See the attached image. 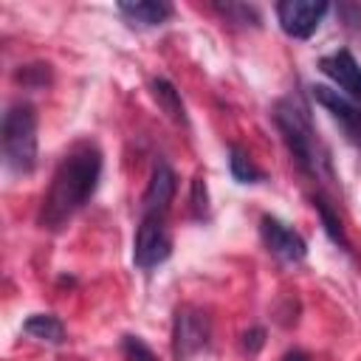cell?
Listing matches in <instances>:
<instances>
[{
  "label": "cell",
  "mask_w": 361,
  "mask_h": 361,
  "mask_svg": "<svg viewBox=\"0 0 361 361\" xmlns=\"http://www.w3.org/2000/svg\"><path fill=\"white\" fill-rule=\"evenodd\" d=\"M192 209H195V217H203L206 214V209H209V200H206V183H203V178H195V183H192Z\"/></svg>",
  "instance_id": "d6986e66"
},
{
  "label": "cell",
  "mask_w": 361,
  "mask_h": 361,
  "mask_svg": "<svg viewBox=\"0 0 361 361\" xmlns=\"http://www.w3.org/2000/svg\"><path fill=\"white\" fill-rule=\"evenodd\" d=\"M259 237H262L265 248L282 262H302L307 257L305 237L296 228H290L288 223H282L279 217H274V214H262L259 217Z\"/></svg>",
  "instance_id": "ba28073f"
},
{
  "label": "cell",
  "mask_w": 361,
  "mask_h": 361,
  "mask_svg": "<svg viewBox=\"0 0 361 361\" xmlns=\"http://www.w3.org/2000/svg\"><path fill=\"white\" fill-rule=\"evenodd\" d=\"M14 82L31 90H39L45 85H51V65L48 62H31V65H20L14 71Z\"/></svg>",
  "instance_id": "2e32d148"
},
{
  "label": "cell",
  "mask_w": 361,
  "mask_h": 361,
  "mask_svg": "<svg viewBox=\"0 0 361 361\" xmlns=\"http://www.w3.org/2000/svg\"><path fill=\"white\" fill-rule=\"evenodd\" d=\"M310 96H313L316 104H322L330 113V118L338 124V130L347 138V144L361 149V107L353 99H347L341 90L330 87V85H313Z\"/></svg>",
  "instance_id": "8992f818"
},
{
  "label": "cell",
  "mask_w": 361,
  "mask_h": 361,
  "mask_svg": "<svg viewBox=\"0 0 361 361\" xmlns=\"http://www.w3.org/2000/svg\"><path fill=\"white\" fill-rule=\"evenodd\" d=\"M0 149L3 164L17 172L28 175L37 166V110L28 102H14L6 107L0 121Z\"/></svg>",
  "instance_id": "3957f363"
},
{
  "label": "cell",
  "mask_w": 361,
  "mask_h": 361,
  "mask_svg": "<svg viewBox=\"0 0 361 361\" xmlns=\"http://www.w3.org/2000/svg\"><path fill=\"white\" fill-rule=\"evenodd\" d=\"M121 355H124V361H158L155 353L149 350V344L138 336H124L121 338Z\"/></svg>",
  "instance_id": "ac0fdd59"
},
{
  "label": "cell",
  "mask_w": 361,
  "mask_h": 361,
  "mask_svg": "<svg viewBox=\"0 0 361 361\" xmlns=\"http://www.w3.org/2000/svg\"><path fill=\"white\" fill-rule=\"evenodd\" d=\"M212 341V322L195 305H180L172 319V353L178 361H186L203 353Z\"/></svg>",
  "instance_id": "5b68a950"
},
{
  "label": "cell",
  "mask_w": 361,
  "mask_h": 361,
  "mask_svg": "<svg viewBox=\"0 0 361 361\" xmlns=\"http://www.w3.org/2000/svg\"><path fill=\"white\" fill-rule=\"evenodd\" d=\"M271 118L290 152V158L296 161V166L310 178V180H333V161H330V149L322 141V135L316 133V124L310 118V107L299 93H288L282 99L274 102L271 107Z\"/></svg>",
  "instance_id": "7a4b0ae2"
},
{
  "label": "cell",
  "mask_w": 361,
  "mask_h": 361,
  "mask_svg": "<svg viewBox=\"0 0 361 361\" xmlns=\"http://www.w3.org/2000/svg\"><path fill=\"white\" fill-rule=\"evenodd\" d=\"M228 172L237 183H259L265 178V172L254 164V158L248 155V149H243L240 144L228 147Z\"/></svg>",
  "instance_id": "5bb4252c"
},
{
  "label": "cell",
  "mask_w": 361,
  "mask_h": 361,
  "mask_svg": "<svg viewBox=\"0 0 361 361\" xmlns=\"http://www.w3.org/2000/svg\"><path fill=\"white\" fill-rule=\"evenodd\" d=\"M327 11H330V6L322 0H282V3H276L279 28L293 39H310Z\"/></svg>",
  "instance_id": "52a82bcc"
},
{
  "label": "cell",
  "mask_w": 361,
  "mask_h": 361,
  "mask_svg": "<svg viewBox=\"0 0 361 361\" xmlns=\"http://www.w3.org/2000/svg\"><path fill=\"white\" fill-rule=\"evenodd\" d=\"M116 8L127 23L138 28H155L172 17V6L164 0H121Z\"/></svg>",
  "instance_id": "8fae6325"
},
{
  "label": "cell",
  "mask_w": 361,
  "mask_h": 361,
  "mask_svg": "<svg viewBox=\"0 0 361 361\" xmlns=\"http://www.w3.org/2000/svg\"><path fill=\"white\" fill-rule=\"evenodd\" d=\"M338 17L347 28H361V3H341Z\"/></svg>",
  "instance_id": "44dd1931"
},
{
  "label": "cell",
  "mask_w": 361,
  "mask_h": 361,
  "mask_svg": "<svg viewBox=\"0 0 361 361\" xmlns=\"http://www.w3.org/2000/svg\"><path fill=\"white\" fill-rule=\"evenodd\" d=\"M102 180V149L93 141L73 144L56 164L48 192L42 195L37 223L48 231H59L79 214L96 195Z\"/></svg>",
  "instance_id": "6da1fadb"
},
{
  "label": "cell",
  "mask_w": 361,
  "mask_h": 361,
  "mask_svg": "<svg viewBox=\"0 0 361 361\" xmlns=\"http://www.w3.org/2000/svg\"><path fill=\"white\" fill-rule=\"evenodd\" d=\"M214 11H220L228 23H240V25H259V11L254 6L245 3H214Z\"/></svg>",
  "instance_id": "e0dca14e"
},
{
  "label": "cell",
  "mask_w": 361,
  "mask_h": 361,
  "mask_svg": "<svg viewBox=\"0 0 361 361\" xmlns=\"http://www.w3.org/2000/svg\"><path fill=\"white\" fill-rule=\"evenodd\" d=\"M262 344H265V330L262 327H248L245 333H243V350L245 353H259L262 350Z\"/></svg>",
  "instance_id": "ffe728a7"
},
{
  "label": "cell",
  "mask_w": 361,
  "mask_h": 361,
  "mask_svg": "<svg viewBox=\"0 0 361 361\" xmlns=\"http://www.w3.org/2000/svg\"><path fill=\"white\" fill-rule=\"evenodd\" d=\"M313 209L319 212V220H322V226H324V234H327L341 251L350 254V240H347L344 226H341V220H338V212L330 206V200H327L324 195H313Z\"/></svg>",
  "instance_id": "9a60e30c"
},
{
  "label": "cell",
  "mask_w": 361,
  "mask_h": 361,
  "mask_svg": "<svg viewBox=\"0 0 361 361\" xmlns=\"http://www.w3.org/2000/svg\"><path fill=\"white\" fill-rule=\"evenodd\" d=\"M169 254H172V237H169L166 214L141 212L135 240H133V262L141 271H149V268H158L161 262H166Z\"/></svg>",
  "instance_id": "277c9868"
},
{
  "label": "cell",
  "mask_w": 361,
  "mask_h": 361,
  "mask_svg": "<svg viewBox=\"0 0 361 361\" xmlns=\"http://www.w3.org/2000/svg\"><path fill=\"white\" fill-rule=\"evenodd\" d=\"M149 90H152V99L158 102V107L175 121V124H189V118H186V107H183V102H180V93H178V87L169 82V79H164V76H158V79H152L149 82Z\"/></svg>",
  "instance_id": "7c38bea8"
},
{
  "label": "cell",
  "mask_w": 361,
  "mask_h": 361,
  "mask_svg": "<svg viewBox=\"0 0 361 361\" xmlns=\"http://www.w3.org/2000/svg\"><path fill=\"white\" fill-rule=\"evenodd\" d=\"M175 192H178V175L164 158H158L155 166H152L149 183L144 189V197H141V212L169 214V203H172Z\"/></svg>",
  "instance_id": "30bf717a"
},
{
  "label": "cell",
  "mask_w": 361,
  "mask_h": 361,
  "mask_svg": "<svg viewBox=\"0 0 361 361\" xmlns=\"http://www.w3.org/2000/svg\"><path fill=\"white\" fill-rule=\"evenodd\" d=\"M23 333L37 338V341H45V344H62L65 341V324L54 313H31L23 322Z\"/></svg>",
  "instance_id": "4fadbf2b"
},
{
  "label": "cell",
  "mask_w": 361,
  "mask_h": 361,
  "mask_svg": "<svg viewBox=\"0 0 361 361\" xmlns=\"http://www.w3.org/2000/svg\"><path fill=\"white\" fill-rule=\"evenodd\" d=\"M319 68H322V73H324L336 87L344 90L347 99H353V102L361 107V65L355 62V56H353L350 51L341 48V51H333V54L322 56V59H319Z\"/></svg>",
  "instance_id": "9c48e42d"
},
{
  "label": "cell",
  "mask_w": 361,
  "mask_h": 361,
  "mask_svg": "<svg viewBox=\"0 0 361 361\" xmlns=\"http://www.w3.org/2000/svg\"><path fill=\"white\" fill-rule=\"evenodd\" d=\"M282 361H310V355L305 350H290V353H285Z\"/></svg>",
  "instance_id": "7402d4cb"
}]
</instances>
